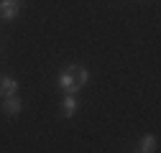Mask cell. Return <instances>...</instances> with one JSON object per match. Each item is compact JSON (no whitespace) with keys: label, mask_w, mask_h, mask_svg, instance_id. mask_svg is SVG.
I'll use <instances>...</instances> for the list:
<instances>
[{"label":"cell","mask_w":161,"mask_h":153,"mask_svg":"<svg viewBox=\"0 0 161 153\" xmlns=\"http://www.w3.org/2000/svg\"><path fill=\"white\" fill-rule=\"evenodd\" d=\"M21 84H18L15 76H0V97H8V94H18Z\"/></svg>","instance_id":"5b68a950"},{"label":"cell","mask_w":161,"mask_h":153,"mask_svg":"<svg viewBox=\"0 0 161 153\" xmlns=\"http://www.w3.org/2000/svg\"><path fill=\"white\" fill-rule=\"evenodd\" d=\"M138 153H153V150H158V140H156V135H143L138 140V148H136Z\"/></svg>","instance_id":"8992f818"},{"label":"cell","mask_w":161,"mask_h":153,"mask_svg":"<svg viewBox=\"0 0 161 153\" xmlns=\"http://www.w3.org/2000/svg\"><path fill=\"white\" fill-rule=\"evenodd\" d=\"M18 13H21L18 0H0V21H15Z\"/></svg>","instance_id":"3957f363"},{"label":"cell","mask_w":161,"mask_h":153,"mask_svg":"<svg viewBox=\"0 0 161 153\" xmlns=\"http://www.w3.org/2000/svg\"><path fill=\"white\" fill-rule=\"evenodd\" d=\"M23 112V100L18 97V94H8V97H3V115H8V118H15V115Z\"/></svg>","instance_id":"7a4b0ae2"},{"label":"cell","mask_w":161,"mask_h":153,"mask_svg":"<svg viewBox=\"0 0 161 153\" xmlns=\"http://www.w3.org/2000/svg\"><path fill=\"white\" fill-rule=\"evenodd\" d=\"M72 69H74V76H77V82L79 84H87L90 82V71H87V66H79V64H72Z\"/></svg>","instance_id":"52a82bcc"},{"label":"cell","mask_w":161,"mask_h":153,"mask_svg":"<svg viewBox=\"0 0 161 153\" xmlns=\"http://www.w3.org/2000/svg\"><path fill=\"white\" fill-rule=\"evenodd\" d=\"M18 3H21V0H18Z\"/></svg>","instance_id":"ba28073f"},{"label":"cell","mask_w":161,"mask_h":153,"mask_svg":"<svg viewBox=\"0 0 161 153\" xmlns=\"http://www.w3.org/2000/svg\"><path fill=\"white\" fill-rule=\"evenodd\" d=\"M56 84H59V89H62L64 94H79V92H82V84L77 82L72 64H69V66H64L62 71H59V76H56Z\"/></svg>","instance_id":"6da1fadb"},{"label":"cell","mask_w":161,"mask_h":153,"mask_svg":"<svg viewBox=\"0 0 161 153\" xmlns=\"http://www.w3.org/2000/svg\"><path fill=\"white\" fill-rule=\"evenodd\" d=\"M77 110H79L77 94H64V97H62V115H64V118H74Z\"/></svg>","instance_id":"277c9868"}]
</instances>
